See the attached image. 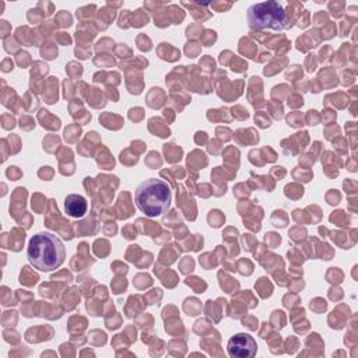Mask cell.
Segmentation results:
<instances>
[{
	"instance_id": "obj_1",
	"label": "cell",
	"mask_w": 358,
	"mask_h": 358,
	"mask_svg": "<svg viewBox=\"0 0 358 358\" xmlns=\"http://www.w3.org/2000/svg\"><path fill=\"white\" fill-rule=\"evenodd\" d=\"M27 256L34 268L52 271L62 266L66 257L63 242L52 232H38L28 243Z\"/></svg>"
},
{
	"instance_id": "obj_2",
	"label": "cell",
	"mask_w": 358,
	"mask_h": 358,
	"mask_svg": "<svg viewBox=\"0 0 358 358\" xmlns=\"http://www.w3.org/2000/svg\"><path fill=\"white\" fill-rule=\"evenodd\" d=\"M171 187L161 179L150 178L138 185L134 192V203L147 217L164 214L171 204Z\"/></svg>"
},
{
	"instance_id": "obj_3",
	"label": "cell",
	"mask_w": 358,
	"mask_h": 358,
	"mask_svg": "<svg viewBox=\"0 0 358 358\" xmlns=\"http://www.w3.org/2000/svg\"><path fill=\"white\" fill-rule=\"evenodd\" d=\"M248 22L252 29H274L287 28V11L277 1L256 3L248 8Z\"/></svg>"
},
{
	"instance_id": "obj_4",
	"label": "cell",
	"mask_w": 358,
	"mask_h": 358,
	"mask_svg": "<svg viewBox=\"0 0 358 358\" xmlns=\"http://www.w3.org/2000/svg\"><path fill=\"white\" fill-rule=\"evenodd\" d=\"M257 344L255 338L246 333H238L232 336L227 344L229 357L234 358H249L256 354Z\"/></svg>"
},
{
	"instance_id": "obj_5",
	"label": "cell",
	"mask_w": 358,
	"mask_h": 358,
	"mask_svg": "<svg viewBox=\"0 0 358 358\" xmlns=\"http://www.w3.org/2000/svg\"><path fill=\"white\" fill-rule=\"evenodd\" d=\"M64 210L70 217L80 218L87 213V200L80 194H69L64 199Z\"/></svg>"
}]
</instances>
